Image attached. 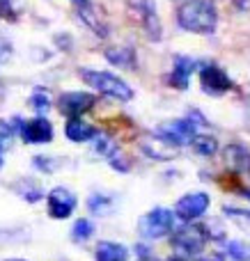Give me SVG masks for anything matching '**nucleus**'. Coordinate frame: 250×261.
<instances>
[{
    "instance_id": "1",
    "label": "nucleus",
    "mask_w": 250,
    "mask_h": 261,
    "mask_svg": "<svg viewBox=\"0 0 250 261\" xmlns=\"http://www.w3.org/2000/svg\"><path fill=\"white\" fill-rule=\"evenodd\" d=\"M177 23L193 35H211L218 25V9L214 0H186L177 9Z\"/></svg>"
},
{
    "instance_id": "2",
    "label": "nucleus",
    "mask_w": 250,
    "mask_h": 261,
    "mask_svg": "<svg viewBox=\"0 0 250 261\" xmlns=\"http://www.w3.org/2000/svg\"><path fill=\"white\" fill-rule=\"evenodd\" d=\"M78 73H81V78L90 87H94L96 92L110 96V99H117V101H131L133 99V90L119 76H115V73L96 71V69H81Z\"/></svg>"
},
{
    "instance_id": "3",
    "label": "nucleus",
    "mask_w": 250,
    "mask_h": 261,
    "mask_svg": "<svg viewBox=\"0 0 250 261\" xmlns=\"http://www.w3.org/2000/svg\"><path fill=\"white\" fill-rule=\"evenodd\" d=\"M127 9H129V16L140 23L147 39H152V41L161 39L163 28H161V18H159V14H156L154 0H127Z\"/></svg>"
},
{
    "instance_id": "4",
    "label": "nucleus",
    "mask_w": 250,
    "mask_h": 261,
    "mask_svg": "<svg viewBox=\"0 0 250 261\" xmlns=\"http://www.w3.org/2000/svg\"><path fill=\"white\" fill-rule=\"evenodd\" d=\"M174 227V213L170 208H163V206H156L152 208L149 213L138 220V231H140L142 239L147 241H154V239H163L172 231Z\"/></svg>"
},
{
    "instance_id": "5",
    "label": "nucleus",
    "mask_w": 250,
    "mask_h": 261,
    "mask_svg": "<svg viewBox=\"0 0 250 261\" xmlns=\"http://www.w3.org/2000/svg\"><path fill=\"white\" fill-rule=\"evenodd\" d=\"M197 135V126L191 117L186 119H170L163 122L161 126H156L154 138H159L161 142L170 144V147H184V144H191V140Z\"/></svg>"
},
{
    "instance_id": "6",
    "label": "nucleus",
    "mask_w": 250,
    "mask_h": 261,
    "mask_svg": "<svg viewBox=\"0 0 250 261\" xmlns=\"http://www.w3.org/2000/svg\"><path fill=\"white\" fill-rule=\"evenodd\" d=\"M207 241L209 239H207L205 229H202L200 225H193V222L179 227L172 234V245L177 250H182L184 254H200L202 250H205Z\"/></svg>"
},
{
    "instance_id": "7",
    "label": "nucleus",
    "mask_w": 250,
    "mask_h": 261,
    "mask_svg": "<svg viewBox=\"0 0 250 261\" xmlns=\"http://www.w3.org/2000/svg\"><path fill=\"white\" fill-rule=\"evenodd\" d=\"M14 130H18L23 142L28 144H46L53 140V124L46 117H35L28 119V122L14 119Z\"/></svg>"
},
{
    "instance_id": "8",
    "label": "nucleus",
    "mask_w": 250,
    "mask_h": 261,
    "mask_svg": "<svg viewBox=\"0 0 250 261\" xmlns=\"http://www.w3.org/2000/svg\"><path fill=\"white\" fill-rule=\"evenodd\" d=\"M96 103L94 94H87V92H64L58 99V108L64 117L69 119H81L87 110H92Z\"/></svg>"
},
{
    "instance_id": "9",
    "label": "nucleus",
    "mask_w": 250,
    "mask_h": 261,
    "mask_svg": "<svg viewBox=\"0 0 250 261\" xmlns=\"http://www.w3.org/2000/svg\"><path fill=\"white\" fill-rule=\"evenodd\" d=\"M209 204H211V199L207 193H188L174 204V216L184 222H193L200 216H205Z\"/></svg>"
},
{
    "instance_id": "10",
    "label": "nucleus",
    "mask_w": 250,
    "mask_h": 261,
    "mask_svg": "<svg viewBox=\"0 0 250 261\" xmlns=\"http://www.w3.org/2000/svg\"><path fill=\"white\" fill-rule=\"evenodd\" d=\"M200 85L207 94L220 96V94H225V92H230L232 81H230V76L218 64H205V67L200 69Z\"/></svg>"
},
{
    "instance_id": "11",
    "label": "nucleus",
    "mask_w": 250,
    "mask_h": 261,
    "mask_svg": "<svg viewBox=\"0 0 250 261\" xmlns=\"http://www.w3.org/2000/svg\"><path fill=\"white\" fill-rule=\"evenodd\" d=\"M76 204H78L76 195L69 188H64V186H58V188H53L48 193V213L55 220L69 218L73 213V208H76Z\"/></svg>"
},
{
    "instance_id": "12",
    "label": "nucleus",
    "mask_w": 250,
    "mask_h": 261,
    "mask_svg": "<svg viewBox=\"0 0 250 261\" xmlns=\"http://www.w3.org/2000/svg\"><path fill=\"white\" fill-rule=\"evenodd\" d=\"M197 69V62L188 55H174L172 62V73H170V85L177 87V90H186L188 81H191V73Z\"/></svg>"
},
{
    "instance_id": "13",
    "label": "nucleus",
    "mask_w": 250,
    "mask_h": 261,
    "mask_svg": "<svg viewBox=\"0 0 250 261\" xmlns=\"http://www.w3.org/2000/svg\"><path fill=\"white\" fill-rule=\"evenodd\" d=\"M225 163L234 172H250V151L241 144L225 147Z\"/></svg>"
},
{
    "instance_id": "14",
    "label": "nucleus",
    "mask_w": 250,
    "mask_h": 261,
    "mask_svg": "<svg viewBox=\"0 0 250 261\" xmlns=\"http://www.w3.org/2000/svg\"><path fill=\"white\" fill-rule=\"evenodd\" d=\"M96 130L92 124L83 122V119H69L67 126H64V135H67L71 142H87V140H94L96 138Z\"/></svg>"
},
{
    "instance_id": "15",
    "label": "nucleus",
    "mask_w": 250,
    "mask_h": 261,
    "mask_svg": "<svg viewBox=\"0 0 250 261\" xmlns=\"http://www.w3.org/2000/svg\"><path fill=\"white\" fill-rule=\"evenodd\" d=\"M96 261H127L129 259V250L122 243H113V241H101L96 245L94 252Z\"/></svg>"
},
{
    "instance_id": "16",
    "label": "nucleus",
    "mask_w": 250,
    "mask_h": 261,
    "mask_svg": "<svg viewBox=\"0 0 250 261\" xmlns=\"http://www.w3.org/2000/svg\"><path fill=\"white\" fill-rule=\"evenodd\" d=\"M106 60L115 67H124V69H133L136 67V50L131 46H113L106 50Z\"/></svg>"
},
{
    "instance_id": "17",
    "label": "nucleus",
    "mask_w": 250,
    "mask_h": 261,
    "mask_svg": "<svg viewBox=\"0 0 250 261\" xmlns=\"http://www.w3.org/2000/svg\"><path fill=\"white\" fill-rule=\"evenodd\" d=\"M191 147L195 149L200 156H214L218 151V140L214 135H207V133H197L195 138L191 140Z\"/></svg>"
},
{
    "instance_id": "18",
    "label": "nucleus",
    "mask_w": 250,
    "mask_h": 261,
    "mask_svg": "<svg viewBox=\"0 0 250 261\" xmlns=\"http://www.w3.org/2000/svg\"><path fill=\"white\" fill-rule=\"evenodd\" d=\"M228 257L234 261H250V243L246 241H228Z\"/></svg>"
},
{
    "instance_id": "19",
    "label": "nucleus",
    "mask_w": 250,
    "mask_h": 261,
    "mask_svg": "<svg viewBox=\"0 0 250 261\" xmlns=\"http://www.w3.org/2000/svg\"><path fill=\"white\" fill-rule=\"evenodd\" d=\"M92 234H94V225H92L90 220L81 218V220L73 222V227H71V236H73V241H87Z\"/></svg>"
},
{
    "instance_id": "20",
    "label": "nucleus",
    "mask_w": 250,
    "mask_h": 261,
    "mask_svg": "<svg viewBox=\"0 0 250 261\" xmlns=\"http://www.w3.org/2000/svg\"><path fill=\"white\" fill-rule=\"evenodd\" d=\"M110 197H106V195H92L90 197V202H87V206H90V211L92 213H96V216H104V213H108L110 211Z\"/></svg>"
},
{
    "instance_id": "21",
    "label": "nucleus",
    "mask_w": 250,
    "mask_h": 261,
    "mask_svg": "<svg viewBox=\"0 0 250 261\" xmlns=\"http://www.w3.org/2000/svg\"><path fill=\"white\" fill-rule=\"evenodd\" d=\"M30 106L39 113V117H44V113L51 108V99H48V94H46L44 90H37L35 94L30 96Z\"/></svg>"
},
{
    "instance_id": "22",
    "label": "nucleus",
    "mask_w": 250,
    "mask_h": 261,
    "mask_svg": "<svg viewBox=\"0 0 250 261\" xmlns=\"http://www.w3.org/2000/svg\"><path fill=\"white\" fill-rule=\"evenodd\" d=\"M12 135H14V126L5 119H0V153L12 144Z\"/></svg>"
},
{
    "instance_id": "23",
    "label": "nucleus",
    "mask_w": 250,
    "mask_h": 261,
    "mask_svg": "<svg viewBox=\"0 0 250 261\" xmlns=\"http://www.w3.org/2000/svg\"><path fill=\"white\" fill-rule=\"evenodd\" d=\"M0 16L7 18V21H14V18H16V12H14L12 0H0Z\"/></svg>"
},
{
    "instance_id": "24",
    "label": "nucleus",
    "mask_w": 250,
    "mask_h": 261,
    "mask_svg": "<svg viewBox=\"0 0 250 261\" xmlns=\"http://www.w3.org/2000/svg\"><path fill=\"white\" fill-rule=\"evenodd\" d=\"M234 5H237V9L241 14H248L250 16V0H234Z\"/></svg>"
},
{
    "instance_id": "25",
    "label": "nucleus",
    "mask_w": 250,
    "mask_h": 261,
    "mask_svg": "<svg viewBox=\"0 0 250 261\" xmlns=\"http://www.w3.org/2000/svg\"><path fill=\"white\" fill-rule=\"evenodd\" d=\"M73 5H76V9L81 12V9H87V7H92V0H71Z\"/></svg>"
},
{
    "instance_id": "26",
    "label": "nucleus",
    "mask_w": 250,
    "mask_h": 261,
    "mask_svg": "<svg viewBox=\"0 0 250 261\" xmlns=\"http://www.w3.org/2000/svg\"><path fill=\"white\" fill-rule=\"evenodd\" d=\"M168 261H186V259H182V257H170Z\"/></svg>"
},
{
    "instance_id": "27",
    "label": "nucleus",
    "mask_w": 250,
    "mask_h": 261,
    "mask_svg": "<svg viewBox=\"0 0 250 261\" xmlns=\"http://www.w3.org/2000/svg\"><path fill=\"white\" fill-rule=\"evenodd\" d=\"M241 195H243V197H248V199H250V190H241Z\"/></svg>"
},
{
    "instance_id": "28",
    "label": "nucleus",
    "mask_w": 250,
    "mask_h": 261,
    "mask_svg": "<svg viewBox=\"0 0 250 261\" xmlns=\"http://www.w3.org/2000/svg\"><path fill=\"white\" fill-rule=\"evenodd\" d=\"M0 167H3V153H0Z\"/></svg>"
},
{
    "instance_id": "29",
    "label": "nucleus",
    "mask_w": 250,
    "mask_h": 261,
    "mask_svg": "<svg viewBox=\"0 0 250 261\" xmlns=\"http://www.w3.org/2000/svg\"><path fill=\"white\" fill-rule=\"evenodd\" d=\"M7 261H23V259H7Z\"/></svg>"
}]
</instances>
